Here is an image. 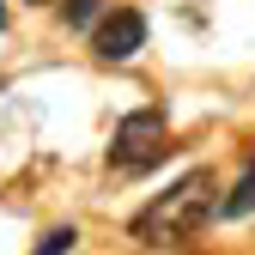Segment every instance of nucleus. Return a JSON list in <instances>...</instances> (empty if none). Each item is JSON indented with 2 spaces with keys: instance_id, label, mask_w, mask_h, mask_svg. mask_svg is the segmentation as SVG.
Returning a JSON list of instances; mask_svg holds the SVG:
<instances>
[{
  "instance_id": "423d86ee",
  "label": "nucleus",
  "mask_w": 255,
  "mask_h": 255,
  "mask_svg": "<svg viewBox=\"0 0 255 255\" xmlns=\"http://www.w3.org/2000/svg\"><path fill=\"white\" fill-rule=\"evenodd\" d=\"M91 12H98V0H67V24H91Z\"/></svg>"
},
{
  "instance_id": "f257e3e1",
  "label": "nucleus",
  "mask_w": 255,
  "mask_h": 255,
  "mask_svg": "<svg viewBox=\"0 0 255 255\" xmlns=\"http://www.w3.org/2000/svg\"><path fill=\"white\" fill-rule=\"evenodd\" d=\"M213 195H219V188H213V170H188L176 188H164V195L134 219V237H140V243H176V237H188V231H201L207 219L219 213Z\"/></svg>"
},
{
  "instance_id": "f03ea898",
  "label": "nucleus",
  "mask_w": 255,
  "mask_h": 255,
  "mask_svg": "<svg viewBox=\"0 0 255 255\" xmlns=\"http://www.w3.org/2000/svg\"><path fill=\"white\" fill-rule=\"evenodd\" d=\"M170 122H164V110H134V116H122L116 122V140H110V164L116 170H146V164H158L170 146Z\"/></svg>"
},
{
  "instance_id": "20e7f679",
  "label": "nucleus",
  "mask_w": 255,
  "mask_h": 255,
  "mask_svg": "<svg viewBox=\"0 0 255 255\" xmlns=\"http://www.w3.org/2000/svg\"><path fill=\"white\" fill-rule=\"evenodd\" d=\"M249 213H255V164L237 176V188H231V195L219 201V219H249Z\"/></svg>"
},
{
  "instance_id": "6e6552de",
  "label": "nucleus",
  "mask_w": 255,
  "mask_h": 255,
  "mask_svg": "<svg viewBox=\"0 0 255 255\" xmlns=\"http://www.w3.org/2000/svg\"><path fill=\"white\" fill-rule=\"evenodd\" d=\"M30 6H49V0H30Z\"/></svg>"
},
{
  "instance_id": "7ed1b4c3",
  "label": "nucleus",
  "mask_w": 255,
  "mask_h": 255,
  "mask_svg": "<svg viewBox=\"0 0 255 255\" xmlns=\"http://www.w3.org/2000/svg\"><path fill=\"white\" fill-rule=\"evenodd\" d=\"M91 43H98V55H104V61H134V55L146 49V12L116 6L98 30H91Z\"/></svg>"
},
{
  "instance_id": "0eeeda50",
  "label": "nucleus",
  "mask_w": 255,
  "mask_h": 255,
  "mask_svg": "<svg viewBox=\"0 0 255 255\" xmlns=\"http://www.w3.org/2000/svg\"><path fill=\"white\" fill-rule=\"evenodd\" d=\"M0 24H6V0H0Z\"/></svg>"
},
{
  "instance_id": "39448f33",
  "label": "nucleus",
  "mask_w": 255,
  "mask_h": 255,
  "mask_svg": "<svg viewBox=\"0 0 255 255\" xmlns=\"http://www.w3.org/2000/svg\"><path fill=\"white\" fill-rule=\"evenodd\" d=\"M73 243H79V231H73V225H55V231L37 243V255H61V249H73Z\"/></svg>"
}]
</instances>
